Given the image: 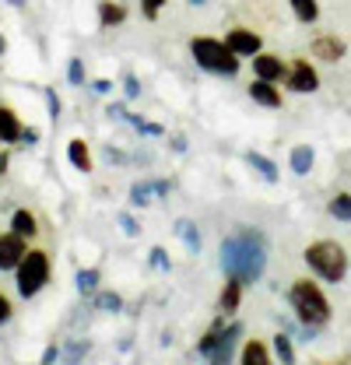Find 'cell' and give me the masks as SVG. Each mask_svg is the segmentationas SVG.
<instances>
[{
    "instance_id": "obj_1",
    "label": "cell",
    "mask_w": 351,
    "mask_h": 365,
    "mask_svg": "<svg viewBox=\"0 0 351 365\" xmlns=\"http://www.w3.org/2000/svg\"><path fill=\"white\" fill-rule=\"evenodd\" d=\"M221 271L243 284H257L267 271V235L260 228H235L221 239Z\"/></svg>"
},
{
    "instance_id": "obj_2",
    "label": "cell",
    "mask_w": 351,
    "mask_h": 365,
    "mask_svg": "<svg viewBox=\"0 0 351 365\" xmlns=\"http://www.w3.org/2000/svg\"><path fill=\"white\" fill-rule=\"evenodd\" d=\"M288 306H292V313L299 323H306V327H327L330 317H334V309H330V299L323 295V288H320V281H312V277H295L292 281V288H288Z\"/></svg>"
},
{
    "instance_id": "obj_3",
    "label": "cell",
    "mask_w": 351,
    "mask_h": 365,
    "mask_svg": "<svg viewBox=\"0 0 351 365\" xmlns=\"http://www.w3.org/2000/svg\"><path fill=\"white\" fill-rule=\"evenodd\" d=\"M302 260H306L309 271L316 274L320 281H327V284H341L351 271L348 250L337 239H312L302 250Z\"/></svg>"
},
{
    "instance_id": "obj_4",
    "label": "cell",
    "mask_w": 351,
    "mask_h": 365,
    "mask_svg": "<svg viewBox=\"0 0 351 365\" xmlns=\"http://www.w3.org/2000/svg\"><path fill=\"white\" fill-rule=\"evenodd\" d=\"M190 53L197 60V67H204L208 74H218V78H235L239 67H243V56H235L225 39L215 36H193L190 39Z\"/></svg>"
},
{
    "instance_id": "obj_5",
    "label": "cell",
    "mask_w": 351,
    "mask_h": 365,
    "mask_svg": "<svg viewBox=\"0 0 351 365\" xmlns=\"http://www.w3.org/2000/svg\"><path fill=\"white\" fill-rule=\"evenodd\" d=\"M49 253L46 250H29L25 253V260L18 264V271H14V284H18V295L21 299H32V295H39L46 284H49Z\"/></svg>"
},
{
    "instance_id": "obj_6",
    "label": "cell",
    "mask_w": 351,
    "mask_h": 365,
    "mask_svg": "<svg viewBox=\"0 0 351 365\" xmlns=\"http://www.w3.org/2000/svg\"><path fill=\"white\" fill-rule=\"evenodd\" d=\"M285 88L295 91V95H312V91H320V71L309 63L306 56H295V60H288Z\"/></svg>"
},
{
    "instance_id": "obj_7",
    "label": "cell",
    "mask_w": 351,
    "mask_h": 365,
    "mask_svg": "<svg viewBox=\"0 0 351 365\" xmlns=\"http://www.w3.org/2000/svg\"><path fill=\"white\" fill-rule=\"evenodd\" d=\"M309 56L320 60V63H341V60L348 56V43H345L337 32H320V36H312V43H309Z\"/></svg>"
},
{
    "instance_id": "obj_8",
    "label": "cell",
    "mask_w": 351,
    "mask_h": 365,
    "mask_svg": "<svg viewBox=\"0 0 351 365\" xmlns=\"http://www.w3.org/2000/svg\"><path fill=\"white\" fill-rule=\"evenodd\" d=\"M285 74H288V60H285L281 53H267V49H263V53L253 56V78L270 81V85H281Z\"/></svg>"
},
{
    "instance_id": "obj_9",
    "label": "cell",
    "mask_w": 351,
    "mask_h": 365,
    "mask_svg": "<svg viewBox=\"0 0 351 365\" xmlns=\"http://www.w3.org/2000/svg\"><path fill=\"white\" fill-rule=\"evenodd\" d=\"M29 253V239H21L18 232H0V271H18V264Z\"/></svg>"
},
{
    "instance_id": "obj_10",
    "label": "cell",
    "mask_w": 351,
    "mask_h": 365,
    "mask_svg": "<svg viewBox=\"0 0 351 365\" xmlns=\"http://www.w3.org/2000/svg\"><path fill=\"white\" fill-rule=\"evenodd\" d=\"M225 43H228V49H232L235 56H257V53H263V39L253 29H243V25L228 29Z\"/></svg>"
},
{
    "instance_id": "obj_11",
    "label": "cell",
    "mask_w": 351,
    "mask_h": 365,
    "mask_svg": "<svg viewBox=\"0 0 351 365\" xmlns=\"http://www.w3.org/2000/svg\"><path fill=\"white\" fill-rule=\"evenodd\" d=\"M239 337H243V323L225 327L221 337H218V344H215V351L208 355V362L211 365H232V355H235V348H239Z\"/></svg>"
},
{
    "instance_id": "obj_12",
    "label": "cell",
    "mask_w": 351,
    "mask_h": 365,
    "mask_svg": "<svg viewBox=\"0 0 351 365\" xmlns=\"http://www.w3.org/2000/svg\"><path fill=\"white\" fill-rule=\"evenodd\" d=\"M246 91H250V98H253L257 106H263V109H281V88H278V85L253 78V85Z\"/></svg>"
},
{
    "instance_id": "obj_13",
    "label": "cell",
    "mask_w": 351,
    "mask_h": 365,
    "mask_svg": "<svg viewBox=\"0 0 351 365\" xmlns=\"http://www.w3.org/2000/svg\"><path fill=\"white\" fill-rule=\"evenodd\" d=\"M21 134H25V127H21L18 113L11 106H0V144H18Z\"/></svg>"
},
{
    "instance_id": "obj_14",
    "label": "cell",
    "mask_w": 351,
    "mask_h": 365,
    "mask_svg": "<svg viewBox=\"0 0 351 365\" xmlns=\"http://www.w3.org/2000/svg\"><path fill=\"white\" fill-rule=\"evenodd\" d=\"M127 21V7L120 0H98V29H120Z\"/></svg>"
},
{
    "instance_id": "obj_15",
    "label": "cell",
    "mask_w": 351,
    "mask_h": 365,
    "mask_svg": "<svg viewBox=\"0 0 351 365\" xmlns=\"http://www.w3.org/2000/svg\"><path fill=\"white\" fill-rule=\"evenodd\" d=\"M67 162H71L74 169H81V173H91V169H95L88 140H81V137H71V140H67Z\"/></svg>"
},
{
    "instance_id": "obj_16",
    "label": "cell",
    "mask_w": 351,
    "mask_h": 365,
    "mask_svg": "<svg viewBox=\"0 0 351 365\" xmlns=\"http://www.w3.org/2000/svg\"><path fill=\"white\" fill-rule=\"evenodd\" d=\"M312 165H316V151H312L309 144H295L292 155H288V169H292L295 176H309Z\"/></svg>"
},
{
    "instance_id": "obj_17",
    "label": "cell",
    "mask_w": 351,
    "mask_h": 365,
    "mask_svg": "<svg viewBox=\"0 0 351 365\" xmlns=\"http://www.w3.org/2000/svg\"><path fill=\"white\" fill-rule=\"evenodd\" d=\"M243 281H235V277H225V288H221V299H218V306H221V313L225 317H232L235 309H239V302H243Z\"/></svg>"
},
{
    "instance_id": "obj_18",
    "label": "cell",
    "mask_w": 351,
    "mask_h": 365,
    "mask_svg": "<svg viewBox=\"0 0 351 365\" xmlns=\"http://www.w3.org/2000/svg\"><path fill=\"white\" fill-rule=\"evenodd\" d=\"M11 232H18L21 239H36L39 235V218L29 211V207H18L11 215Z\"/></svg>"
},
{
    "instance_id": "obj_19",
    "label": "cell",
    "mask_w": 351,
    "mask_h": 365,
    "mask_svg": "<svg viewBox=\"0 0 351 365\" xmlns=\"http://www.w3.org/2000/svg\"><path fill=\"white\" fill-rule=\"evenodd\" d=\"M176 235L186 242L190 257H200V250H204V239H200V228L193 225L190 218H179V222H176Z\"/></svg>"
},
{
    "instance_id": "obj_20",
    "label": "cell",
    "mask_w": 351,
    "mask_h": 365,
    "mask_svg": "<svg viewBox=\"0 0 351 365\" xmlns=\"http://www.w3.org/2000/svg\"><path fill=\"white\" fill-rule=\"evenodd\" d=\"M246 162H250V169H253V173H257L263 182H278V180H281L278 165H274L267 155H260V151H250V155H246Z\"/></svg>"
},
{
    "instance_id": "obj_21",
    "label": "cell",
    "mask_w": 351,
    "mask_h": 365,
    "mask_svg": "<svg viewBox=\"0 0 351 365\" xmlns=\"http://www.w3.org/2000/svg\"><path fill=\"white\" fill-rule=\"evenodd\" d=\"M239 365H274L270 362V351L263 341H246L243 351H239Z\"/></svg>"
},
{
    "instance_id": "obj_22",
    "label": "cell",
    "mask_w": 351,
    "mask_h": 365,
    "mask_svg": "<svg viewBox=\"0 0 351 365\" xmlns=\"http://www.w3.org/2000/svg\"><path fill=\"white\" fill-rule=\"evenodd\" d=\"M288 7H292L299 25H316L320 21V4L316 0H288Z\"/></svg>"
},
{
    "instance_id": "obj_23",
    "label": "cell",
    "mask_w": 351,
    "mask_h": 365,
    "mask_svg": "<svg viewBox=\"0 0 351 365\" xmlns=\"http://www.w3.org/2000/svg\"><path fill=\"white\" fill-rule=\"evenodd\" d=\"M274 355L281 359V365H295V344H292V334L288 330H278L274 334Z\"/></svg>"
},
{
    "instance_id": "obj_24",
    "label": "cell",
    "mask_w": 351,
    "mask_h": 365,
    "mask_svg": "<svg viewBox=\"0 0 351 365\" xmlns=\"http://www.w3.org/2000/svg\"><path fill=\"white\" fill-rule=\"evenodd\" d=\"M330 218H337L341 225H351V193H334L330 204H327Z\"/></svg>"
},
{
    "instance_id": "obj_25",
    "label": "cell",
    "mask_w": 351,
    "mask_h": 365,
    "mask_svg": "<svg viewBox=\"0 0 351 365\" xmlns=\"http://www.w3.org/2000/svg\"><path fill=\"white\" fill-rule=\"evenodd\" d=\"M78 292L81 295H98V281H102V274L95 271V267H85V271H78Z\"/></svg>"
},
{
    "instance_id": "obj_26",
    "label": "cell",
    "mask_w": 351,
    "mask_h": 365,
    "mask_svg": "<svg viewBox=\"0 0 351 365\" xmlns=\"http://www.w3.org/2000/svg\"><path fill=\"white\" fill-rule=\"evenodd\" d=\"M151 193H155V180L133 182L131 186V207H148V204H151Z\"/></svg>"
},
{
    "instance_id": "obj_27",
    "label": "cell",
    "mask_w": 351,
    "mask_h": 365,
    "mask_svg": "<svg viewBox=\"0 0 351 365\" xmlns=\"http://www.w3.org/2000/svg\"><path fill=\"white\" fill-rule=\"evenodd\" d=\"M95 306H98L102 313H120V309H123V299H120L116 292H98V295H95Z\"/></svg>"
},
{
    "instance_id": "obj_28",
    "label": "cell",
    "mask_w": 351,
    "mask_h": 365,
    "mask_svg": "<svg viewBox=\"0 0 351 365\" xmlns=\"http://www.w3.org/2000/svg\"><path fill=\"white\" fill-rule=\"evenodd\" d=\"M67 81H71L74 88L85 85V60H81V56H71V60H67Z\"/></svg>"
},
{
    "instance_id": "obj_29",
    "label": "cell",
    "mask_w": 351,
    "mask_h": 365,
    "mask_svg": "<svg viewBox=\"0 0 351 365\" xmlns=\"http://www.w3.org/2000/svg\"><path fill=\"white\" fill-rule=\"evenodd\" d=\"M148 260H151V267H155V271H173V260H169V253H166V246H151V253H148Z\"/></svg>"
},
{
    "instance_id": "obj_30",
    "label": "cell",
    "mask_w": 351,
    "mask_h": 365,
    "mask_svg": "<svg viewBox=\"0 0 351 365\" xmlns=\"http://www.w3.org/2000/svg\"><path fill=\"white\" fill-rule=\"evenodd\" d=\"M43 95H46V109H49V120L56 123V120H60V109H63V102H60V95H56L53 88H46Z\"/></svg>"
},
{
    "instance_id": "obj_31",
    "label": "cell",
    "mask_w": 351,
    "mask_h": 365,
    "mask_svg": "<svg viewBox=\"0 0 351 365\" xmlns=\"http://www.w3.org/2000/svg\"><path fill=\"white\" fill-rule=\"evenodd\" d=\"M169 0H141V14L148 18V21H155L158 14H162V7H166Z\"/></svg>"
},
{
    "instance_id": "obj_32",
    "label": "cell",
    "mask_w": 351,
    "mask_h": 365,
    "mask_svg": "<svg viewBox=\"0 0 351 365\" xmlns=\"http://www.w3.org/2000/svg\"><path fill=\"white\" fill-rule=\"evenodd\" d=\"M85 355H88V341H71V348H67V365H78Z\"/></svg>"
},
{
    "instance_id": "obj_33",
    "label": "cell",
    "mask_w": 351,
    "mask_h": 365,
    "mask_svg": "<svg viewBox=\"0 0 351 365\" xmlns=\"http://www.w3.org/2000/svg\"><path fill=\"white\" fill-rule=\"evenodd\" d=\"M123 95H127V98H141V81H137V74H123Z\"/></svg>"
},
{
    "instance_id": "obj_34",
    "label": "cell",
    "mask_w": 351,
    "mask_h": 365,
    "mask_svg": "<svg viewBox=\"0 0 351 365\" xmlns=\"http://www.w3.org/2000/svg\"><path fill=\"white\" fill-rule=\"evenodd\" d=\"M116 222H120V228H123L127 235H141V225L133 222V215H127V211H120V218H116Z\"/></svg>"
},
{
    "instance_id": "obj_35",
    "label": "cell",
    "mask_w": 351,
    "mask_h": 365,
    "mask_svg": "<svg viewBox=\"0 0 351 365\" xmlns=\"http://www.w3.org/2000/svg\"><path fill=\"white\" fill-rule=\"evenodd\" d=\"M113 120H120V123H127V116H131V109H127V102H113L109 109H106Z\"/></svg>"
},
{
    "instance_id": "obj_36",
    "label": "cell",
    "mask_w": 351,
    "mask_h": 365,
    "mask_svg": "<svg viewBox=\"0 0 351 365\" xmlns=\"http://www.w3.org/2000/svg\"><path fill=\"white\" fill-rule=\"evenodd\" d=\"M91 91H95V95H109V91H113V81H109V78H95V81H91Z\"/></svg>"
},
{
    "instance_id": "obj_37",
    "label": "cell",
    "mask_w": 351,
    "mask_h": 365,
    "mask_svg": "<svg viewBox=\"0 0 351 365\" xmlns=\"http://www.w3.org/2000/svg\"><path fill=\"white\" fill-rule=\"evenodd\" d=\"M21 144L36 148V144H39V127H25V134H21Z\"/></svg>"
},
{
    "instance_id": "obj_38",
    "label": "cell",
    "mask_w": 351,
    "mask_h": 365,
    "mask_svg": "<svg viewBox=\"0 0 351 365\" xmlns=\"http://www.w3.org/2000/svg\"><path fill=\"white\" fill-rule=\"evenodd\" d=\"M11 313H14L11 299H7V295H0V323H7V319H11Z\"/></svg>"
},
{
    "instance_id": "obj_39",
    "label": "cell",
    "mask_w": 351,
    "mask_h": 365,
    "mask_svg": "<svg viewBox=\"0 0 351 365\" xmlns=\"http://www.w3.org/2000/svg\"><path fill=\"white\" fill-rule=\"evenodd\" d=\"M56 359H60V348H56V344H49V348L43 351V362H39V365H53Z\"/></svg>"
},
{
    "instance_id": "obj_40",
    "label": "cell",
    "mask_w": 351,
    "mask_h": 365,
    "mask_svg": "<svg viewBox=\"0 0 351 365\" xmlns=\"http://www.w3.org/2000/svg\"><path fill=\"white\" fill-rule=\"evenodd\" d=\"M173 151H186V137H183V134L173 137Z\"/></svg>"
},
{
    "instance_id": "obj_41",
    "label": "cell",
    "mask_w": 351,
    "mask_h": 365,
    "mask_svg": "<svg viewBox=\"0 0 351 365\" xmlns=\"http://www.w3.org/2000/svg\"><path fill=\"white\" fill-rule=\"evenodd\" d=\"M7 4H11V7H25L29 0H7Z\"/></svg>"
},
{
    "instance_id": "obj_42",
    "label": "cell",
    "mask_w": 351,
    "mask_h": 365,
    "mask_svg": "<svg viewBox=\"0 0 351 365\" xmlns=\"http://www.w3.org/2000/svg\"><path fill=\"white\" fill-rule=\"evenodd\" d=\"M4 53H7V39L0 36V56H4Z\"/></svg>"
},
{
    "instance_id": "obj_43",
    "label": "cell",
    "mask_w": 351,
    "mask_h": 365,
    "mask_svg": "<svg viewBox=\"0 0 351 365\" xmlns=\"http://www.w3.org/2000/svg\"><path fill=\"white\" fill-rule=\"evenodd\" d=\"M190 4H193V7H204V4H208V0H190Z\"/></svg>"
},
{
    "instance_id": "obj_44",
    "label": "cell",
    "mask_w": 351,
    "mask_h": 365,
    "mask_svg": "<svg viewBox=\"0 0 351 365\" xmlns=\"http://www.w3.org/2000/svg\"><path fill=\"white\" fill-rule=\"evenodd\" d=\"M341 365H345V362H341Z\"/></svg>"
}]
</instances>
